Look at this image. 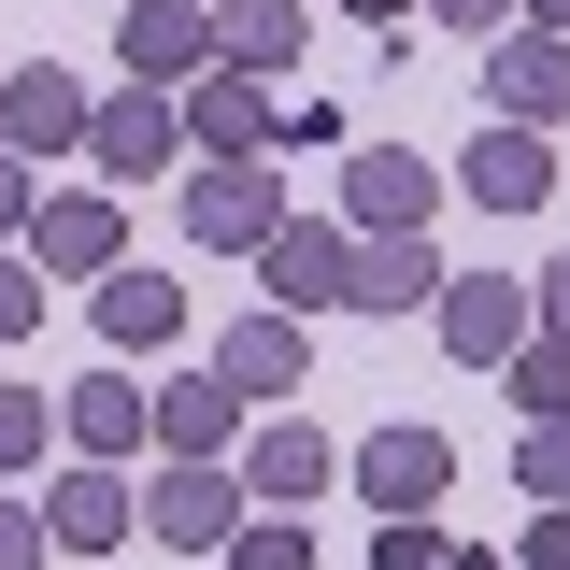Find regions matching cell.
<instances>
[{
	"instance_id": "1",
	"label": "cell",
	"mask_w": 570,
	"mask_h": 570,
	"mask_svg": "<svg viewBox=\"0 0 570 570\" xmlns=\"http://www.w3.org/2000/svg\"><path fill=\"white\" fill-rule=\"evenodd\" d=\"M272 228H285V171H272V157H214V171H186V243L257 257Z\"/></svg>"
},
{
	"instance_id": "2",
	"label": "cell",
	"mask_w": 570,
	"mask_h": 570,
	"mask_svg": "<svg viewBox=\"0 0 570 570\" xmlns=\"http://www.w3.org/2000/svg\"><path fill=\"white\" fill-rule=\"evenodd\" d=\"M115 257H129V214L100 200V186H43L29 200V272L43 285H100Z\"/></svg>"
},
{
	"instance_id": "3",
	"label": "cell",
	"mask_w": 570,
	"mask_h": 570,
	"mask_svg": "<svg viewBox=\"0 0 570 570\" xmlns=\"http://www.w3.org/2000/svg\"><path fill=\"white\" fill-rule=\"evenodd\" d=\"M343 471H356V499H371V513H442V485H456V442H442V428H371Z\"/></svg>"
},
{
	"instance_id": "4",
	"label": "cell",
	"mask_w": 570,
	"mask_h": 570,
	"mask_svg": "<svg viewBox=\"0 0 570 570\" xmlns=\"http://www.w3.org/2000/svg\"><path fill=\"white\" fill-rule=\"evenodd\" d=\"M171 142H186V100H157V86L86 100V157H100L115 186H157V171H171Z\"/></svg>"
},
{
	"instance_id": "5",
	"label": "cell",
	"mask_w": 570,
	"mask_h": 570,
	"mask_svg": "<svg viewBox=\"0 0 570 570\" xmlns=\"http://www.w3.org/2000/svg\"><path fill=\"white\" fill-rule=\"evenodd\" d=\"M299 371H314V314H243V328H228V343H214V385H228V400H243V414H257V400H299Z\"/></svg>"
},
{
	"instance_id": "6",
	"label": "cell",
	"mask_w": 570,
	"mask_h": 570,
	"mask_svg": "<svg viewBox=\"0 0 570 570\" xmlns=\"http://www.w3.org/2000/svg\"><path fill=\"white\" fill-rule=\"evenodd\" d=\"M115 58H129V86H157V100H186V86L214 71V14H200V0H129Z\"/></svg>"
},
{
	"instance_id": "7",
	"label": "cell",
	"mask_w": 570,
	"mask_h": 570,
	"mask_svg": "<svg viewBox=\"0 0 570 570\" xmlns=\"http://www.w3.org/2000/svg\"><path fill=\"white\" fill-rule=\"evenodd\" d=\"M228 528H243V485L200 471V456H171V471L142 485V542H171V557H214Z\"/></svg>"
},
{
	"instance_id": "8",
	"label": "cell",
	"mask_w": 570,
	"mask_h": 570,
	"mask_svg": "<svg viewBox=\"0 0 570 570\" xmlns=\"http://www.w3.org/2000/svg\"><path fill=\"white\" fill-rule=\"evenodd\" d=\"M428 200H442V171H428L414 142H356V157H343V214H356V243L428 228Z\"/></svg>"
},
{
	"instance_id": "9",
	"label": "cell",
	"mask_w": 570,
	"mask_h": 570,
	"mask_svg": "<svg viewBox=\"0 0 570 570\" xmlns=\"http://www.w3.org/2000/svg\"><path fill=\"white\" fill-rule=\"evenodd\" d=\"M356 272V228H314V214H285L272 243H257V285H272V314H328Z\"/></svg>"
},
{
	"instance_id": "10",
	"label": "cell",
	"mask_w": 570,
	"mask_h": 570,
	"mask_svg": "<svg viewBox=\"0 0 570 570\" xmlns=\"http://www.w3.org/2000/svg\"><path fill=\"white\" fill-rule=\"evenodd\" d=\"M43 542H58V557H115V542H142V499L115 485L100 456H71L58 499H43Z\"/></svg>"
},
{
	"instance_id": "11",
	"label": "cell",
	"mask_w": 570,
	"mask_h": 570,
	"mask_svg": "<svg viewBox=\"0 0 570 570\" xmlns=\"http://www.w3.org/2000/svg\"><path fill=\"white\" fill-rule=\"evenodd\" d=\"M272 129H285V100L257 71H200V86H186V142H200V157H272Z\"/></svg>"
},
{
	"instance_id": "12",
	"label": "cell",
	"mask_w": 570,
	"mask_h": 570,
	"mask_svg": "<svg viewBox=\"0 0 570 570\" xmlns=\"http://www.w3.org/2000/svg\"><path fill=\"white\" fill-rule=\"evenodd\" d=\"M485 115H499V129H542V115H570V43H557V29H513V43L485 58Z\"/></svg>"
},
{
	"instance_id": "13",
	"label": "cell",
	"mask_w": 570,
	"mask_h": 570,
	"mask_svg": "<svg viewBox=\"0 0 570 570\" xmlns=\"http://www.w3.org/2000/svg\"><path fill=\"white\" fill-rule=\"evenodd\" d=\"M513 343H528V285H499V272H442V356L499 371Z\"/></svg>"
},
{
	"instance_id": "14",
	"label": "cell",
	"mask_w": 570,
	"mask_h": 570,
	"mask_svg": "<svg viewBox=\"0 0 570 570\" xmlns=\"http://www.w3.org/2000/svg\"><path fill=\"white\" fill-rule=\"evenodd\" d=\"M285 58H314V0H214V71L272 86Z\"/></svg>"
},
{
	"instance_id": "15",
	"label": "cell",
	"mask_w": 570,
	"mask_h": 570,
	"mask_svg": "<svg viewBox=\"0 0 570 570\" xmlns=\"http://www.w3.org/2000/svg\"><path fill=\"white\" fill-rule=\"evenodd\" d=\"M0 142H14V157H71V142H86V86H71V71H0Z\"/></svg>"
},
{
	"instance_id": "16",
	"label": "cell",
	"mask_w": 570,
	"mask_h": 570,
	"mask_svg": "<svg viewBox=\"0 0 570 570\" xmlns=\"http://www.w3.org/2000/svg\"><path fill=\"white\" fill-rule=\"evenodd\" d=\"M328 471H343V456H328V442H314V428H299V414H272V428H243V499H272V513H299V499L328 485Z\"/></svg>"
},
{
	"instance_id": "17",
	"label": "cell",
	"mask_w": 570,
	"mask_h": 570,
	"mask_svg": "<svg viewBox=\"0 0 570 570\" xmlns=\"http://www.w3.org/2000/svg\"><path fill=\"white\" fill-rule=\"evenodd\" d=\"M456 186H471L485 214H542V186H557V157H542V129H499V115H485V142L456 157Z\"/></svg>"
},
{
	"instance_id": "18",
	"label": "cell",
	"mask_w": 570,
	"mask_h": 570,
	"mask_svg": "<svg viewBox=\"0 0 570 570\" xmlns=\"http://www.w3.org/2000/svg\"><path fill=\"white\" fill-rule=\"evenodd\" d=\"M343 299H356V314H414V299H442V257H428V228H385V243H356Z\"/></svg>"
},
{
	"instance_id": "19",
	"label": "cell",
	"mask_w": 570,
	"mask_h": 570,
	"mask_svg": "<svg viewBox=\"0 0 570 570\" xmlns=\"http://www.w3.org/2000/svg\"><path fill=\"white\" fill-rule=\"evenodd\" d=\"M171 328H186V285L115 257V272H100V343H115V356H142V343H171Z\"/></svg>"
},
{
	"instance_id": "20",
	"label": "cell",
	"mask_w": 570,
	"mask_h": 570,
	"mask_svg": "<svg viewBox=\"0 0 570 570\" xmlns=\"http://www.w3.org/2000/svg\"><path fill=\"white\" fill-rule=\"evenodd\" d=\"M142 428H157L171 456H214V442H243V400H228L214 371H171V385L142 400Z\"/></svg>"
},
{
	"instance_id": "21",
	"label": "cell",
	"mask_w": 570,
	"mask_h": 570,
	"mask_svg": "<svg viewBox=\"0 0 570 570\" xmlns=\"http://www.w3.org/2000/svg\"><path fill=\"white\" fill-rule=\"evenodd\" d=\"M58 428H71V456H100V471H115V456L142 442V385H129V371H86V385L58 400Z\"/></svg>"
},
{
	"instance_id": "22",
	"label": "cell",
	"mask_w": 570,
	"mask_h": 570,
	"mask_svg": "<svg viewBox=\"0 0 570 570\" xmlns=\"http://www.w3.org/2000/svg\"><path fill=\"white\" fill-rule=\"evenodd\" d=\"M499 371H513V414H528V428H557V414H570V343H542V328H528Z\"/></svg>"
},
{
	"instance_id": "23",
	"label": "cell",
	"mask_w": 570,
	"mask_h": 570,
	"mask_svg": "<svg viewBox=\"0 0 570 570\" xmlns=\"http://www.w3.org/2000/svg\"><path fill=\"white\" fill-rule=\"evenodd\" d=\"M214 557H228V570H314V528H299V513H243Z\"/></svg>"
},
{
	"instance_id": "24",
	"label": "cell",
	"mask_w": 570,
	"mask_h": 570,
	"mask_svg": "<svg viewBox=\"0 0 570 570\" xmlns=\"http://www.w3.org/2000/svg\"><path fill=\"white\" fill-rule=\"evenodd\" d=\"M513 485H528V499H570V414L557 428H513Z\"/></svg>"
},
{
	"instance_id": "25",
	"label": "cell",
	"mask_w": 570,
	"mask_h": 570,
	"mask_svg": "<svg viewBox=\"0 0 570 570\" xmlns=\"http://www.w3.org/2000/svg\"><path fill=\"white\" fill-rule=\"evenodd\" d=\"M58 442V400H29V385H0V471H29Z\"/></svg>"
},
{
	"instance_id": "26",
	"label": "cell",
	"mask_w": 570,
	"mask_h": 570,
	"mask_svg": "<svg viewBox=\"0 0 570 570\" xmlns=\"http://www.w3.org/2000/svg\"><path fill=\"white\" fill-rule=\"evenodd\" d=\"M371 570H442V528H428V513H385V528H371Z\"/></svg>"
},
{
	"instance_id": "27",
	"label": "cell",
	"mask_w": 570,
	"mask_h": 570,
	"mask_svg": "<svg viewBox=\"0 0 570 570\" xmlns=\"http://www.w3.org/2000/svg\"><path fill=\"white\" fill-rule=\"evenodd\" d=\"M513 570H570V499H542V513L513 528Z\"/></svg>"
},
{
	"instance_id": "28",
	"label": "cell",
	"mask_w": 570,
	"mask_h": 570,
	"mask_svg": "<svg viewBox=\"0 0 570 570\" xmlns=\"http://www.w3.org/2000/svg\"><path fill=\"white\" fill-rule=\"evenodd\" d=\"M29 328H43V272H29V257H0V343H29Z\"/></svg>"
},
{
	"instance_id": "29",
	"label": "cell",
	"mask_w": 570,
	"mask_h": 570,
	"mask_svg": "<svg viewBox=\"0 0 570 570\" xmlns=\"http://www.w3.org/2000/svg\"><path fill=\"white\" fill-rule=\"evenodd\" d=\"M528 328H542V343H570V257H557L542 285H528Z\"/></svg>"
},
{
	"instance_id": "30",
	"label": "cell",
	"mask_w": 570,
	"mask_h": 570,
	"mask_svg": "<svg viewBox=\"0 0 570 570\" xmlns=\"http://www.w3.org/2000/svg\"><path fill=\"white\" fill-rule=\"evenodd\" d=\"M0 570H43V513H14V499H0Z\"/></svg>"
},
{
	"instance_id": "31",
	"label": "cell",
	"mask_w": 570,
	"mask_h": 570,
	"mask_svg": "<svg viewBox=\"0 0 570 570\" xmlns=\"http://www.w3.org/2000/svg\"><path fill=\"white\" fill-rule=\"evenodd\" d=\"M29 200H43V186H29V157H0V243L29 228Z\"/></svg>"
},
{
	"instance_id": "32",
	"label": "cell",
	"mask_w": 570,
	"mask_h": 570,
	"mask_svg": "<svg viewBox=\"0 0 570 570\" xmlns=\"http://www.w3.org/2000/svg\"><path fill=\"white\" fill-rule=\"evenodd\" d=\"M428 14H442V29H499L513 0H428Z\"/></svg>"
},
{
	"instance_id": "33",
	"label": "cell",
	"mask_w": 570,
	"mask_h": 570,
	"mask_svg": "<svg viewBox=\"0 0 570 570\" xmlns=\"http://www.w3.org/2000/svg\"><path fill=\"white\" fill-rule=\"evenodd\" d=\"M343 14H371V29H400V14H414V0H343Z\"/></svg>"
},
{
	"instance_id": "34",
	"label": "cell",
	"mask_w": 570,
	"mask_h": 570,
	"mask_svg": "<svg viewBox=\"0 0 570 570\" xmlns=\"http://www.w3.org/2000/svg\"><path fill=\"white\" fill-rule=\"evenodd\" d=\"M528 29H557V43H570V0H528Z\"/></svg>"
},
{
	"instance_id": "35",
	"label": "cell",
	"mask_w": 570,
	"mask_h": 570,
	"mask_svg": "<svg viewBox=\"0 0 570 570\" xmlns=\"http://www.w3.org/2000/svg\"><path fill=\"white\" fill-rule=\"evenodd\" d=\"M442 570H513V557H456V542H442Z\"/></svg>"
}]
</instances>
